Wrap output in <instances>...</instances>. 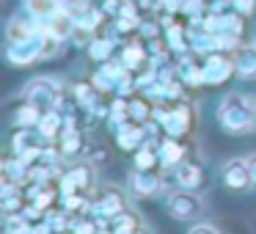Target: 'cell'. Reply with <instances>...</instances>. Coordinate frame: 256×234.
I'll use <instances>...</instances> for the list:
<instances>
[{"label":"cell","mask_w":256,"mask_h":234,"mask_svg":"<svg viewBox=\"0 0 256 234\" xmlns=\"http://www.w3.org/2000/svg\"><path fill=\"white\" fill-rule=\"evenodd\" d=\"M215 122L228 135H248L250 130H256V108L248 96L234 91V94H226L218 102Z\"/></svg>","instance_id":"obj_1"},{"label":"cell","mask_w":256,"mask_h":234,"mask_svg":"<svg viewBox=\"0 0 256 234\" xmlns=\"http://www.w3.org/2000/svg\"><path fill=\"white\" fill-rule=\"evenodd\" d=\"M64 86L58 83L56 78H36L28 83V88H25V100L34 102L36 108H42V110H52V108H58V102L64 100Z\"/></svg>","instance_id":"obj_2"},{"label":"cell","mask_w":256,"mask_h":234,"mask_svg":"<svg viewBox=\"0 0 256 234\" xmlns=\"http://www.w3.org/2000/svg\"><path fill=\"white\" fill-rule=\"evenodd\" d=\"M166 206H168L174 220H198V218L204 215V201H201L193 190H184V188L168 193Z\"/></svg>","instance_id":"obj_3"},{"label":"cell","mask_w":256,"mask_h":234,"mask_svg":"<svg viewBox=\"0 0 256 234\" xmlns=\"http://www.w3.org/2000/svg\"><path fill=\"white\" fill-rule=\"evenodd\" d=\"M6 56L14 66H30V64L42 61L44 58V30L34 34L25 42H8Z\"/></svg>","instance_id":"obj_4"},{"label":"cell","mask_w":256,"mask_h":234,"mask_svg":"<svg viewBox=\"0 0 256 234\" xmlns=\"http://www.w3.org/2000/svg\"><path fill=\"white\" fill-rule=\"evenodd\" d=\"M201 72H204V86L226 83V80H232V74H237L234 56H228V52H210V56H201Z\"/></svg>","instance_id":"obj_5"},{"label":"cell","mask_w":256,"mask_h":234,"mask_svg":"<svg viewBox=\"0 0 256 234\" xmlns=\"http://www.w3.org/2000/svg\"><path fill=\"white\" fill-rule=\"evenodd\" d=\"M127 188L138 198H149V196H157L162 190V176L157 168H132L127 179Z\"/></svg>","instance_id":"obj_6"},{"label":"cell","mask_w":256,"mask_h":234,"mask_svg":"<svg viewBox=\"0 0 256 234\" xmlns=\"http://www.w3.org/2000/svg\"><path fill=\"white\" fill-rule=\"evenodd\" d=\"M190 122H193V105H190L188 100H179L174 108L166 110V118L160 122V127H162V132L171 135V138H182L190 130Z\"/></svg>","instance_id":"obj_7"},{"label":"cell","mask_w":256,"mask_h":234,"mask_svg":"<svg viewBox=\"0 0 256 234\" xmlns=\"http://www.w3.org/2000/svg\"><path fill=\"white\" fill-rule=\"evenodd\" d=\"M223 184H226L228 190H237V193L254 188V184H250L248 157H232V160L223 166Z\"/></svg>","instance_id":"obj_8"},{"label":"cell","mask_w":256,"mask_h":234,"mask_svg":"<svg viewBox=\"0 0 256 234\" xmlns=\"http://www.w3.org/2000/svg\"><path fill=\"white\" fill-rule=\"evenodd\" d=\"M113 138H116V146L124 152H135L149 140L146 138V124H138V122H132V118L118 124V127L113 130Z\"/></svg>","instance_id":"obj_9"},{"label":"cell","mask_w":256,"mask_h":234,"mask_svg":"<svg viewBox=\"0 0 256 234\" xmlns=\"http://www.w3.org/2000/svg\"><path fill=\"white\" fill-rule=\"evenodd\" d=\"M174 176H176V184L184 190H198L204 184V168H201L198 160H190L184 157L176 168H174Z\"/></svg>","instance_id":"obj_10"},{"label":"cell","mask_w":256,"mask_h":234,"mask_svg":"<svg viewBox=\"0 0 256 234\" xmlns=\"http://www.w3.org/2000/svg\"><path fill=\"white\" fill-rule=\"evenodd\" d=\"M157 157H160V168H166V171H174V168H176L179 162L188 157V149L182 146V140H179V138H171V135H166V138L157 144Z\"/></svg>","instance_id":"obj_11"},{"label":"cell","mask_w":256,"mask_h":234,"mask_svg":"<svg viewBox=\"0 0 256 234\" xmlns=\"http://www.w3.org/2000/svg\"><path fill=\"white\" fill-rule=\"evenodd\" d=\"M176 74L179 80H182L184 86H204V72H201V64L198 58H193L190 52H184V56L176 58Z\"/></svg>","instance_id":"obj_12"},{"label":"cell","mask_w":256,"mask_h":234,"mask_svg":"<svg viewBox=\"0 0 256 234\" xmlns=\"http://www.w3.org/2000/svg\"><path fill=\"white\" fill-rule=\"evenodd\" d=\"M234 66L242 80H256V44H240L234 50Z\"/></svg>","instance_id":"obj_13"},{"label":"cell","mask_w":256,"mask_h":234,"mask_svg":"<svg viewBox=\"0 0 256 234\" xmlns=\"http://www.w3.org/2000/svg\"><path fill=\"white\" fill-rule=\"evenodd\" d=\"M58 149H61L64 157H78V154H83V152H88V149H86L83 130H80V127H64Z\"/></svg>","instance_id":"obj_14"},{"label":"cell","mask_w":256,"mask_h":234,"mask_svg":"<svg viewBox=\"0 0 256 234\" xmlns=\"http://www.w3.org/2000/svg\"><path fill=\"white\" fill-rule=\"evenodd\" d=\"M64 127H66L64 113L58 110V108H52V110H44V116H42V122H39V127H36V130H39L47 140H56V138H61Z\"/></svg>","instance_id":"obj_15"},{"label":"cell","mask_w":256,"mask_h":234,"mask_svg":"<svg viewBox=\"0 0 256 234\" xmlns=\"http://www.w3.org/2000/svg\"><path fill=\"white\" fill-rule=\"evenodd\" d=\"M140 228V218L135 215V210H122L110 218V232L113 234H135Z\"/></svg>","instance_id":"obj_16"},{"label":"cell","mask_w":256,"mask_h":234,"mask_svg":"<svg viewBox=\"0 0 256 234\" xmlns=\"http://www.w3.org/2000/svg\"><path fill=\"white\" fill-rule=\"evenodd\" d=\"M118 61H122L130 72H138L144 64H149V56H146V50H144V44H140V42H132V44H127L122 50Z\"/></svg>","instance_id":"obj_17"},{"label":"cell","mask_w":256,"mask_h":234,"mask_svg":"<svg viewBox=\"0 0 256 234\" xmlns=\"http://www.w3.org/2000/svg\"><path fill=\"white\" fill-rule=\"evenodd\" d=\"M39 30H42V25L36 20H12L6 28V36H8V42H25L34 34H39Z\"/></svg>","instance_id":"obj_18"},{"label":"cell","mask_w":256,"mask_h":234,"mask_svg":"<svg viewBox=\"0 0 256 234\" xmlns=\"http://www.w3.org/2000/svg\"><path fill=\"white\" fill-rule=\"evenodd\" d=\"M42 116H44V110L25 100L22 105L17 108V113H14V124H17V127H39Z\"/></svg>","instance_id":"obj_19"},{"label":"cell","mask_w":256,"mask_h":234,"mask_svg":"<svg viewBox=\"0 0 256 234\" xmlns=\"http://www.w3.org/2000/svg\"><path fill=\"white\" fill-rule=\"evenodd\" d=\"M91 168H94V166H91V162H88V166H78V168H69V171L66 174H64V182H69V184H72V188L74 190H86V188H88V182H91Z\"/></svg>","instance_id":"obj_20"},{"label":"cell","mask_w":256,"mask_h":234,"mask_svg":"<svg viewBox=\"0 0 256 234\" xmlns=\"http://www.w3.org/2000/svg\"><path fill=\"white\" fill-rule=\"evenodd\" d=\"M132 162H135V168H157V166H160V157H157V146L144 144L140 149H135Z\"/></svg>","instance_id":"obj_21"},{"label":"cell","mask_w":256,"mask_h":234,"mask_svg":"<svg viewBox=\"0 0 256 234\" xmlns=\"http://www.w3.org/2000/svg\"><path fill=\"white\" fill-rule=\"evenodd\" d=\"M88 56L94 58V61H100V64L110 61V56H113V39H105V36L91 39L88 42Z\"/></svg>","instance_id":"obj_22"},{"label":"cell","mask_w":256,"mask_h":234,"mask_svg":"<svg viewBox=\"0 0 256 234\" xmlns=\"http://www.w3.org/2000/svg\"><path fill=\"white\" fill-rule=\"evenodd\" d=\"M130 118L138 124H146L152 118V108L146 96H130Z\"/></svg>","instance_id":"obj_23"},{"label":"cell","mask_w":256,"mask_h":234,"mask_svg":"<svg viewBox=\"0 0 256 234\" xmlns=\"http://www.w3.org/2000/svg\"><path fill=\"white\" fill-rule=\"evenodd\" d=\"M113 25H116V34H130V30L140 28V17H116L113 20Z\"/></svg>","instance_id":"obj_24"},{"label":"cell","mask_w":256,"mask_h":234,"mask_svg":"<svg viewBox=\"0 0 256 234\" xmlns=\"http://www.w3.org/2000/svg\"><path fill=\"white\" fill-rule=\"evenodd\" d=\"M3 212H22V193L3 198Z\"/></svg>","instance_id":"obj_25"},{"label":"cell","mask_w":256,"mask_h":234,"mask_svg":"<svg viewBox=\"0 0 256 234\" xmlns=\"http://www.w3.org/2000/svg\"><path fill=\"white\" fill-rule=\"evenodd\" d=\"M232 6L237 8V14H242V17H248V14H254V8H256V0H232Z\"/></svg>","instance_id":"obj_26"},{"label":"cell","mask_w":256,"mask_h":234,"mask_svg":"<svg viewBox=\"0 0 256 234\" xmlns=\"http://www.w3.org/2000/svg\"><path fill=\"white\" fill-rule=\"evenodd\" d=\"M188 234H220V232H218V228L212 226V223H196V226L190 228Z\"/></svg>","instance_id":"obj_27"},{"label":"cell","mask_w":256,"mask_h":234,"mask_svg":"<svg viewBox=\"0 0 256 234\" xmlns=\"http://www.w3.org/2000/svg\"><path fill=\"white\" fill-rule=\"evenodd\" d=\"M248 168H250V184L256 188V154L248 157Z\"/></svg>","instance_id":"obj_28"},{"label":"cell","mask_w":256,"mask_h":234,"mask_svg":"<svg viewBox=\"0 0 256 234\" xmlns=\"http://www.w3.org/2000/svg\"><path fill=\"white\" fill-rule=\"evenodd\" d=\"M135 234H149V228H146V226H140V228H138V232H135Z\"/></svg>","instance_id":"obj_29"},{"label":"cell","mask_w":256,"mask_h":234,"mask_svg":"<svg viewBox=\"0 0 256 234\" xmlns=\"http://www.w3.org/2000/svg\"><path fill=\"white\" fill-rule=\"evenodd\" d=\"M96 234H108V232H96Z\"/></svg>","instance_id":"obj_30"},{"label":"cell","mask_w":256,"mask_h":234,"mask_svg":"<svg viewBox=\"0 0 256 234\" xmlns=\"http://www.w3.org/2000/svg\"><path fill=\"white\" fill-rule=\"evenodd\" d=\"M254 108H256V100H254Z\"/></svg>","instance_id":"obj_31"},{"label":"cell","mask_w":256,"mask_h":234,"mask_svg":"<svg viewBox=\"0 0 256 234\" xmlns=\"http://www.w3.org/2000/svg\"><path fill=\"white\" fill-rule=\"evenodd\" d=\"M6 234H8V232H6Z\"/></svg>","instance_id":"obj_32"}]
</instances>
